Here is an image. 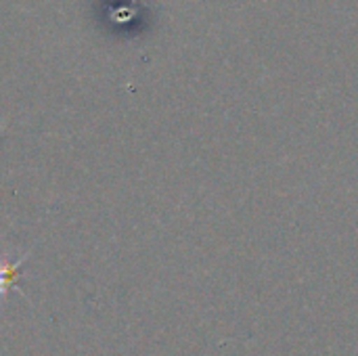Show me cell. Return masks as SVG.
<instances>
[{"label": "cell", "instance_id": "cell-1", "mask_svg": "<svg viewBox=\"0 0 358 356\" xmlns=\"http://www.w3.org/2000/svg\"><path fill=\"white\" fill-rule=\"evenodd\" d=\"M29 258V254H23L19 260H13V262H4V260H0V298H4L6 296V292L8 290H17L21 296H23V292L17 287V279H19V273H21V266H23V262Z\"/></svg>", "mask_w": 358, "mask_h": 356}]
</instances>
